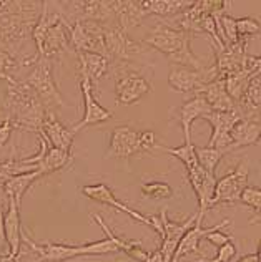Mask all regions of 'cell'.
<instances>
[{
    "instance_id": "cell-31",
    "label": "cell",
    "mask_w": 261,
    "mask_h": 262,
    "mask_svg": "<svg viewBox=\"0 0 261 262\" xmlns=\"http://www.w3.org/2000/svg\"><path fill=\"white\" fill-rule=\"evenodd\" d=\"M72 151H65V149H58L50 146L49 153L45 155L44 161L38 164V168L44 171V174H52L55 171L64 169L65 166L72 163Z\"/></svg>"
},
{
    "instance_id": "cell-24",
    "label": "cell",
    "mask_w": 261,
    "mask_h": 262,
    "mask_svg": "<svg viewBox=\"0 0 261 262\" xmlns=\"http://www.w3.org/2000/svg\"><path fill=\"white\" fill-rule=\"evenodd\" d=\"M238 112L243 118L261 123V77H251L243 98L238 101Z\"/></svg>"
},
{
    "instance_id": "cell-20",
    "label": "cell",
    "mask_w": 261,
    "mask_h": 262,
    "mask_svg": "<svg viewBox=\"0 0 261 262\" xmlns=\"http://www.w3.org/2000/svg\"><path fill=\"white\" fill-rule=\"evenodd\" d=\"M38 133H42L53 148L72 151L75 131L72 128H67L53 112H47V116Z\"/></svg>"
},
{
    "instance_id": "cell-30",
    "label": "cell",
    "mask_w": 261,
    "mask_h": 262,
    "mask_svg": "<svg viewBox=\"0 0 261 262\" xmlns=\"http://www.w3.org/2000/svg\"><path fill=\"white\" fill-rule=\"evenodd\" d=\"M191 2H180V0H147L143 7L148 15H156L160 18H173L182 13Z\"/></svg>"
},
{
    "instance_id": "cell-36",
    "label": "cell",
    "mask_w": 261,
    "mask_h": 262,
    "mask_svg": "<svg viewBox=\"0 0 261 262\" xmlns=\"http://www.w3.org/2000/svg\"><path fill=\"white\" fill-rule=\"evenodd\" d=\"M236 29H238L239 42L248 45L250 38H253L256 33H259L261 24L255 17H242V18H236Z\"/></svg>"
},
{
    "instance_id": "cell-10",
    "label": "cell",
    "mask_w": 261,
    "mask_h": 262,
    "mask_svg": "<svg viewBox=\"0 0 261 262\" xmlns=\"http://www.w3.org/2000/svg\"><path fill=\"white\" fill-rule=\"evenodd\" d=\"M248 178L250 166L243 160L238 163L236 168H233L216 181L215 196H213L210 209L216 208V206H233L236 203H242L243 191L248 188Z\"/></svg>"
},
{
    "instance_id": "cell-34",
    "label": "cell",
    "mask_w": 261,
    "mask_h": 262,
    "mask_svg": "<svg viewBox=\"0 0 261 262\" xmlns=\"http://www.w3.org/2000/svg\"><path fill=\"white\" fill-rule=\"evenodd\" d=\"M250 80H251V73L248 70H243L239 73L231 75V77H228V78H225L228 95L236 101V105H238V101L243 98L246 88H248V85H250Z\"/></svg>"
},
{
    "instance_id": "cell-7",
    "label": "cell",
    "mask_w": 261,
    "mask_h": 262,
    "mask_svg": "<svg viewBox=\"0 0 261 262\" xmlns=\"http://www.w3.org/2000/svg\"><path fill=\"white\" fill-rule=\"evenodd\" d=\"M24 81L37 93V96L42 100V103L49 112H52V108L65 106V101L62 98L60 90L57 88L53 80L52 60L44 58L38 55L37 60L29 68V73L25 75Z\"/></svg>"
},
{
    "instance_id": "cell-26",
    "label": "cell",
    "mask_w": 261,
    "mask_h": 262,
    "mask_svg": "<svg viewBox=\"0 0 261 262\" xmlns=\"http://www.w3.org/2000/svg\"><path fill=\"white\" fill-rule=\"evenodd\" d=\"M231 148L230 151L236 148H245L250 144H256L261 136V123L255 120L243 118L239 120L235 128L231 129Z\"/></svg>"
},
{
    "instance_id": "cell-19",
    "label": "cell",
    "mask_w": 261,
    "mask_h": 262,
    "mask_svg": "<svg viewBox=\"0 0 261 262\" xmlns=\"http://www.w3.org/2000/svg\"><path fill=\"white\" fill-rule=\"evenodd\" d=\"M9 199V208H7L4 217V229H5V241L9 247V259L15 260L20 254V246H22V221H20V206L12 196H7Z\"/></svg>"
},
{
    "instance_id": "cell-44",
    "label": "cell",
    "mask_w": 261,
    "mask_h": 262,
    "mask_svg": "<svg viewBox=\"0 0 261 262\" xmlns=\"http://www.w3.org/2000/svg\"><path fill=\"white\" fill-rule=\"evenodd\" d=\"M248 223H250V224H258V223H261V214H258V216H251Z\"/></svg>"
},
{
    "instance_id": "cell-9",
    "label": "cell",
    "mask_w": 261,
    "mask_h": 262,
    "mask_svg": "<svg viewBox=\"0 0 261 262\" xmlns=\"http://www.w3.org/2000/svg\"><path fill=\"white\" fill-rule=\"evenodd\" d=\"M82 194L87 196L88 199L92 201H97L100 204H107V206H112V208L118 209L122 212H125L130 217H133L135 221L138 223L145 224L148 227H152L153 231H156V234H163V223H162V217L160 214H150L145 216L142 212L132 209L130 206H127L125 203H122L118 198L113 194V191L108 188L105 183H97V184H87V186H82Z\"/></svg>"
},
{
    "instance_id": "cell-45",
    "label": "cell",
    "mask_w": 261,
    "mask_h": 262,
    "mask_svg": "<svg viewBox=\"0 0 261 262\" xmlns=\"http://www.w3.org/2000/svg\"><path fill=\"white\" fill-rule=\"evenodd\" d=\"M256 256H258V262H261V239L258 241V251H256Z\"/></svg>"
},
{
    "instance_id": "cell-27",
    "label": "cell",
    "mask_w": 261,
    "mask_h": 262,
    "mask_svg": "<svg viewBox=\"0 0 261 262\" xmlns=\"http://www.w3.org/2000/svg\"><path fill=\"white\" fill-rule=\"evenodd\" d=\"M44 174V171L37 168L33 171H29V173H24V174H17L13 176L10 179H7V181L4 183V191L7 196H12L13 199L17 201L18 206H22V198L25 196V192L29 191V188L37 181V179H40Z\"/></svg>"
},
{
    "instance_id": "cell-41",
    "label": "cell",
    "mask_w": 261,
    "mask_h": 262,
    "mask_svg": "<svg viewBox=\"0 0 261 262\" xmlns=\"http://www.w3.org/2000/svg\"><path fill=\"white\" fill-rule=\"evenodd\" d=\"M4 191V186L0 188V192ZM0 256H9V247H7L5 241V229H4V209H2V201H0Z\"/></svg>"
},
{
    "instance_id": "cell-32",
    "label": "cell",
    "mask_w": 261,
    "mask_h": 262,
    "mask_svg": "<svg viewBox=\"0 0 261 262\" xmlns=\"http://www.w3.org/2000/svg\"><path fill=\"white\" fill-rule=\"evenodd\" d=\"M160 151H165L171 156H175L178 161H182L185 164V168L190 169L193 168L195 164H198V158H196V146L193 143H183L182 146L178 148H170V146H163V144L158 143L156 146Z\"/></svg>"
},
{
    "instance_id": "cell-17",
    "label": "cell",
    "mask_w": 261,
    "mask_h": 262,
    "mask_svg": "<svg viewBox=\"0 0 261 262\" xmlns=\"http://www.w3.org/2000/svg\"><path fill=\"white\" fill-rule=\"evenodd\" d=\"M202 120L208 121L213 126V135L207 146L225 149L228 153L231 148V129L235 128L239 120H243V116L239 115L238 110L236 112H210Z\"/></svg>"
},
{
    "instance_id": "cell-29",
    "label": "cell",
    "mask_w": 261,
    "mask_h": 262,
    "mask_svg": "<svg viewBox=\"0 0 261 262\" xmlns=\"http://www.w3.org/2000/svg\"><path fill=\"white\" fill-rule=\"evenodd\" d=\"M213 229L211 227H203L200 224H193L188 229V232L185 234L182 237L180 244H178V249L175 252V257H173V262L176 259H180L183 256H187V254H193V252H200V243L205 239V236Z\"/></svg>"
},
{
    "instance_id": "cell-35",
    "label": "cell",
    "mask_w": 261,
    "mask_h": 262,
    "mask_svg": "<svg viewBox=\"0 0 261 262\" xmlns=\"http://www.w3.org/2000/svg\"><path fill=\"white\" fill-rule=\"evenodd\" d=\"M142 194L148 199H168L173 196V188L165 181H148L142 184Z\"/></svg>"
},
{
    "instance_id": "cell-39",
    "label": "cell",
    "mask_w": 261,
    "mask_h": 262,
    "mask_svg": "<svg viewBox=\"0 0 261 262\" xmlns=\"http://www.w3.org/2000/svg\"><path fill=\"white\" fill-rule=\"evenodd\" d=\"M238 254V247L235 243H228V244H225L222 247H218V251H216V256L213 257L210 262H230L233 257H235Z\"/></svg>"
},
{
    "instance_id": "cell-18",
    "label": "cell",
    "mask_w": 261,
    "mask_h": 262,
    "mask_svg": "<svg viewBox=\"0 0 261 262\" xmlns=\"http://www.w3.org/2000/svg\"><path fill=\"white\" fill-rule=\"evenodd\" d=\"M210 112H211V108L207 103V100L203 98V95L196 93L193 98L187 100L183 105L175 108L173 112H171L170 118L171 121H176L178 125L183 128L185 143H191V125H193V121H196L198 118H203V116L208 115Z\"/></svg>"
},
{
    "instance_id": "cell-2",
    "label": "cell",
    "mask_w": 261,
    "mask_h": 262,
    "mask_svg": "<svg viewBox=\"0 0 261 262\" xmlns=\"http://www.w3.org/2000/svg\"><path fill=\"white\" fill-rule=\"evenodd\" d=\"M49 110L37 93L24 80H12L7 83V93L0 100V115L10 120L15 128L38 133Z\"/></svg>"
},
{
    "instance_id": "cell-48",
    "label": "cell",
    "mask_w": 261,
    "mask_h": 262,
    "mask_svg": "<svg viewBox=\"0 0 261 262\" xmlns=\"http://www.w3.org/2000/svg\"><path fill=\"white\" fill-rule=\"evenodd\" d=\"M4 262H13V260H10L9 257H5V260H4Z\"/></svg>"
},
{
    "instance_id": "cell-15",
    "label": "cell",
    "mask_w": 261,
    "mask_h": 262,
    "mask_svg": "<svg viewBox=\"0 0 261 262\" xmlns=\"http://www.w3.org/2000/svg\"><path fill=\"white\" fill-rule=\"evenodd\" d=\"M188 181L193 188L196 199H198V211H196V224H203V219L207 211H210V204L213 201L216 189V178L215 174H210L208 171H205L200 163L195 164L193 168L187 169Z\"/></svg>"
},
{
    "instance_id": "cell-28",
    "label": "cell",
    "mask_w": 261,
    "mask_h": 262,
    "mask_svg": "<svg viewBox=\"0 0 261 262\" xmlns=\"http://www.w3.org/2000/svg\"><path fill=\"white\" fill-rule=\"evenodd\" d=\"M38 53L33 57H13L12 53H9L4 48H0V80H5L7 83H10L12 80H15L13 73L20 72L22 68H30L33 61L37 60Z\"/></svg>"
},
{
    "instance_id": "cell-22",
    "label": "cell",
    "mask_w": 261,
    "mask_h": 262,
    "mask_svg": "<svg viewBox=\"0 0 261 262\" xmlns=\"http://www.w3.org/2000/svg\"><path fill=\"white\" fill-rule=\"evenodd\" d=\"M198 93L203 95V98L207 100L211 112H236L238 110L236 101L228 95L225 80L211 81V83L205 85Z\"/></svg>"
},
{
    "instance_id": "cell-4",
    "label": "cell",
    "mask_w": 261,
    "mask_h": 262,
    "mask_svg": "<svg viewBox=\"0 0 261 262\" xmlns=\"http://www.w3.org/2000/svg\"><path fill=\"white\" fill-rule=\"evenodd\" d=\"M191 38H193L191 33L175 29V27L162 22L142 38V43L163 53L165 57L168 58V61H171V63H175L178 67L205 70L208 65L191 52V48H190Z\"/></svg>"
},
{
    "instance_id": "cell-5",
    "label": "cell",
    "mask_w": 261,
    "mask_h": 262,
    "mask_svg": "<svg viewBox=\"0 0 261 262\" xmlns=\"http://www.w3.org/2000/svg\"><path fill=\"white\" fill-rule=\"evenodd\" d=\"M22 241H25V246L37 254L44 262H65L75 257H88V256H107V254L120 252L110 239L93 241V243L85 244H64V243H42L38 244L33 239L29 237V234L24 231Z\"/></svg>"
},
{
    "instance_id": "cell-46",
    "label": "cell",
    "mask_w": 261,
    "mask_h": 262,
    "mask_svg": "<svg viewBox=\"0 0 261 262\" xmlns=\"http://www.w3.org/2000/svg\"><path fill=\"white\" fill-rule=\"evenodd\" d=\"M5 257H9V256H0V262H4V260H5Z\"/></svg>"
},
{
    "instance_id": "cell-13",
    "label": "cell",
    "mask_w": 261,
    "mask_h": 262,
    "mask_svg": "<svg viewBox=\"0 0 261 262\" xmlns=\"http://www.w3.org/2000/svg\"><path fill=\"white\" fill-rule=\"evenodd\" d=\"M168 209L162 208V211L158 212L163 223V234H162V246L158 247L160 252L163 254L165 262H173L175 252L178 249L182 237L188 232V229L196 223V214H191L185 221H173L168 217Z\"/></svg>"
},
{
    "instance_id": "cell-12",
    "label": "cell",
    "mask_w": 261,
    "mask_h": 262,
    "mask_svg": "<svg viewBox=\"0 0 261 262\" xmlns=\"http://www.w3.org/2000/svg\"><path fill=\"white\" fill-rule=\"evenodd\" d=\"M218 80L216 70L213 65H208L205 70H195L188 67H173L168 75V85L180 93H198L200 90Z\"/></svg>"
},
{
    "instance_id": "cell-43",
    "label": "cell",
    "mask_w": 261,
    "mask_h": 262,
    "mask_svg": "<svg viewBox=\"0 0 261 262\" xmlns=\"http://www.w3.org/2000/svg\"><path fill=\"white\" fill-rule=\"evenodd\" d=\"M236 262H258V256L256 254H246L242 259H238Z\"/></svg>"
},
{
    "instance_id": "cell-23",
    "label": "cell",
    "mask_w": 261,
    "mask_h": 262,
    "mask_svg": "<svg viewBox=\"0 0 261 262\" xmlns=\"http://www.w3.org/2000/svg\"><path fill=\"white\" fill-rule=\"evenodd\" d=\"M90 217L97 223L100 227H102V231H104L107 234V239H110L112 243L118 247V251L120 252H125L128 257H132L135 260H140V262H145L147 257H148V252L143 249V246L138 243V241H132V239H123L120 236H116V234L110 229L108 224L105 223L104 219H102L100 214H95V212H90Z\"/></svg>"
},
{
    "instance_id": "cell-3",
    "label": "cell",
    "mask_w": 261,
    "mask_h": 262,
    "mask_svg": "<svg viewBox=\"0 0 261 262\" xmlns=\"http://www.w3.org/2000/svg\"><path fill=\"white\" fill-rule=\"evenodd\" d=\"M40 57L52 60L53 57L70 50V24L65 20L60 4L44 2V10L32 33Z\"/></svg>"
},
{
    "instance_id": "cell-14",
    "label": "cell",
    "mask_w": 261,
    "mask_h": 262,
    "mask_svg": "<svg viewBox=\"0 0 261 262\" xmlns=\"http://www.w3.org/2000/svg\"><path fill=\"white\" fill-rule=\"evenodd\" d=\"M150 92H152V85L143 75L133 70H127V68L118 72V77L115 80L116 103H120V105H133Z\"/></svg>"
},
{
    "instance_id": "cell-1",
    "label": "cell",
    "mask_w": 261,
    "mask_h": 262,
    "mask_svg": "<svg viewBox=\"0 0 261 262\" xmlns=\"http://www.w3.org/2000/svg\"><path fill=\"white\" fill-rule=\"evenodd\" d=\"M44 10V2H13L0 0V48L13 57L32 37Z\"/></svg>"
},
{
    "instance_id": "cell-8",
    "label": "cell",
    "mask_w": 261,
    "mask_h": 262,
    "mask_svg": "<svg viewBox=\"0 0 261 262\" xmlns=\"http://www.w3.org/2000/svg\"><path fill=\"white\" fill-rule=\"evenodd\" d=\"M105 50L110 60L128 63L136 61L143 55H147L148 47L142 42H136L116 24H108L105 27Z\"/></svg>"
},
{
    "instance_id": "cell-11",
    "label": "cell",
    "mask_w": 261,
    "mask_h": 262,
    "mask_svg": "<svg viewBox=\"0 0 261 262\" xmlns=\"http://www.w3.org/2000/svg\"><path fill=\"white\" fill-rule=\"evenodd\" d=\"M105 27L92 20L70 24V42L75 53H100L107 57Z\"/></svg>"
},
{
    "instance_id": "cell-33",
    "label": "cell",
    "mask_w": 261,
    "mask_h": 262,
    "mask_svg": "<svg viewBox=\"0 0 261 262\" xmlns=\"http://www.w3.org/2000/svg\"><path fill=\"white\" fill-rule=\"evenodd\" d=\"M226 155L225 149H219V148H208V146H196V158H198V163L200 166L208 171L210 174H215L216 166L219 160Z\"/></svg>"
},
{
    "instance_id": "cell-40",
    "label": "cell",
    "mask_w": 261,
    "mask_h": 262,
    "mask_svg": "<svg viewBox=\"0 0 261 262\" xmlns=\"http://www.w3.org/2000/svg\"><path fill=\"white\" fill-rule=\"evenodd\" d=\"M13 129H15V125H13L10 120L2 118V121H0V148L10 140Z\"/></svg>"
},
{
    "instance_id": "cell-25",
    "label": "cell",
    "mask_w": 261,
    "mask_h": 262,
    "mask_svg": "<svg viewBox=\"0 0 261 262\" xmlns=\"http://www.w3.org/2000/svg\"><path fill=\"white\" fill-rule=\"evenodd\" d=\"M78 73L87 75L95 85L100 78H104L110 70L112 60L100 53H77Z\"/></svg>"
},
{
    "instance_id": "cell-42",
    "label": "cell",
    "mask_w": 261,
    "mask_h": 262,
    "mask_svg": "<svg viewBox=\"0 0 261 262\" xmlns=\"http://www.w3.org/2000/svg\"><path fill=\"white\" fill-rule=\"evenodd\" d=\"M145 262H165L163 254L160 252V249H156L153 252H148V257H147Z\"/></svg>"
},
{
    "instance_id": "cell-37",
    "label": "cell",
    "mask_w": 261,
    "mask_h": 262,
    "mask_svg": "<svg viewBox=\"0 0 261 262\" xmlns=\"http://www.w3.org/2000/svg\"><path fill=\"white\" fill-rule=\"evenodd\" d=\"M228 224H230V219H223L222 223L215 224V226H213V229L207 234V236H205L203 241H208L210 244L216 246V247H222V246L228 244V243H233V236L223 232V229H222V227L228 226Z\"/></svg>"
},
{
    "instance_id": "cell-16",
    "label": "cell",
    "mask_w": 261,
    "mask_h": 262,
    "mask_svg": "<svg viewBox=\"0 0 261 262\" xmlns=\"http://www.w3.org/2000/svg\"><path fill=\"white\" fill-rule=\"evenodd\" d=\"M78 80H80V90L82 95H84V118H82L77 125H73V131L84 129L87 126H93V125H100V123H105L113 116V113L110 110L104 108L100 103L95 100L93 96V83L92 80L84 73H78Z\"/></svg>"
},
{
    "instance_id": "cell-38",
    "label": "cell",
    "mask_w": 261,
    "mask_h": 262,
    "mask_svg": "<svg viewBox=\"0 0 261 262\" xmlns=\"http://www.w3.org/2000/svg\"><path fill=\"white\" fill-rule=\"evenodd\" d=\"M242 204L251 208L253 216L261 214V188H256V186H248L242 194Z\"/></svg>"
},
{
    "instance_id": "cell-47",
    "label": "cell",
    "mask_w": 261,
    "mask_h": 262,
    "mask_svg": "<svg viewBox=\"0 0 261 262\" xmlns=\"http://www.w3.org/2000/svg\"><path fill=\"white\" fill-rule=\"evenodd\" d=\"M256 146H261V136H259V140H258V143H256Z\"/></svg>"
},
{
    "instance_id": "cell-6",
    "label": "cell",
    "mask_w": 261,
    "mask_h": 262,
    "mask_svg": "<svg viewBox=\"0 0 261 262\" xmlns=\"http://www.w3.org/2000/svg\"><path fill=\"white\" fill-rule=\"evenodd\" d=\"M158 146L156 136L153 131H140L128 125L115 126L110 136V144L107 158H118L128 161L130 158L138 153H148Z\"/></svg>"
},
{
    "instance_id": "cell-21",
    "label": "cell",
    "mask_w": 261,
    "mask_h": 262,
    "mask_svg": "<svg viewBox=\"0 0 261 262\" xmlns=\"http://www.w3.org/2000/svg\"><path fill=\"white\" fill-rule=\"evenodd\" d=\"M112 9L115 13V22L125 32L140 27L142 22L148 17V13L143 7V2H112Z\"/></svg>"
}]
</instances>
